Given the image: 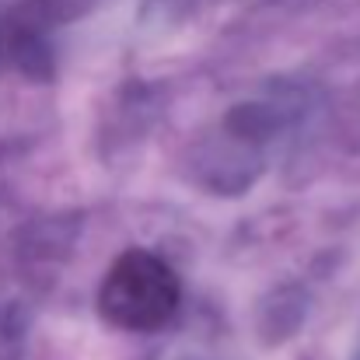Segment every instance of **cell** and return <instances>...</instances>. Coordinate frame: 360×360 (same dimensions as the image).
Segmentation results:
<instances>
[{
    "label": "cell",
    "mask_w": 360,
    "mask_h": 360,
    "mask_svg": "<svg viewBox=\"0 0 360 360\" xmlns=\"http://www.w3.org/2000/svg\"><path fill=\"white\" fill-rule=\"evenodd\" d=\"M98 311L116 329L154 333L179 311V276L161 255L129 248L116 255L98 287Z\"/></svg>",
    "instance_id": "6da1fadb"
}]
</instances>
